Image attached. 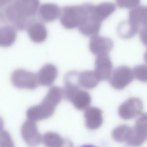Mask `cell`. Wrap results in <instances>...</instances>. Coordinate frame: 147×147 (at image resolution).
Returning <instances> with one entry per match:
<instances>
[{
    "mask_svg": "<svg viewBox=\"0 0 147 147\" xmlns=\"http://www.w3.org/2000/svg\"><path fill=\"white\" fill-rule=\"evenodd\" d=\"M9 2L4 10L5 16L16 30L26 29L34 19L38 11L39 2L36 0H17Z\"/></svg>",
    "mask_w": 147,
    "mask_h": 147,
    "instance_id": "6da1fadb",
    "label": "cell"
},
{
    "mask_svg": "<svg viewBox=\"0 0 147 147\" xmlns=\"http://www.w3.org/2000/svg\"><path fill=\"white\" fill-rule=\"evenodd\" d=\"M63 98V89L56 86L51 87L40 103L27 109V117L35 119L51 115Z\"/></svg>",
    "mask_w": 147,
    "mask_h": 147,
    "instance_id": "7a4b0ae2",
    "label": "cell"
},
{
    "mask_svg": "<svg viewBox=\"0 0 147 147\" xmlns=\"http://www.w3.org/2000/svg\"><path fill=\"white\" fill-rule=\"evenodd\" d=\"M60 21L67 29L78 28L83 25L88 17V13L84 4L81 5H67L61 10Z\"/></svg>",
    "mask_w": 147,
    "mask_h": 147,
    "instance_id": "3957f363",
    "label": "cell"
},
{
    "mask_svg": "<svg viewBox=\"0 0 147 147\" xmlns=\"http://www.w3.org/2000/svg\"><path fill=\"white\" fill-rule=\"evenodd\" d=\"M13 85L20 89L34 90L38 87L36 74L23 69H18L12 73L11 78Z\"/></svg>",
    "mask_w": 147,
    "mask_h": 147,
    "instance_id": "277c9868",
    "label": "cell"
},
{
    "mask_svg": "<svg viewBox=\"0 0 147 147\" xmlns=\"http://www.w3.org/2000/svg\"><path fill=\"white\" fill-rule=\"evenodd\" d=\"M134 76L133 71L128 67L121 65L116 68L109 79L111 85L114 88L121 90L131 83Z\"/></svg>",
    "mask_w": 147,
    "mask_h": 147,
    "instance_id": "5b68a950",
    "label": "cell"
},
{
    "mask_svg": "<svg viewBox=\"0 0 147 147\" xmlns=\"http://www.w3.org/2000/svg\"><path fill=\"white\" fill-rule=\"evenodd\" d=\"M143 104L140 99L136 97L129 98L119 106L118 109L119 115L124 119H129L141 114Z\"/></svg>",
    "mask_w": 147,
    "mask_h": 147,
    "instance_id": "8992f818",
    "label": "cell"
},
{
    "mask_svg": "<svg viewBox=\"0 0 147 147\" xmlns=\"http://www.w3.org/2000/svg\"><path fill=\"white\" fill-rule=\"evenodd\" d=\"M87 8L90 17L95 21L101 22L114 12L116 7L113 3L105 2L96 5L88 3Z\"/></svg>",
    "mask_w": 147,
    "mask_h": 147,
    "instance_id": "52a82bcc",
    "label": "cell"
},
{
    "mask_svg": "<svg viewBox=\"0 0 147 147\" xmlns=\"http://www.w3.org/2000/svg\"><path fill=\"white\" fill-rule=\"evenodd\" d=\"M95 66L94 71L100 81L109 80L113 65L108 54L97 55L95 58Z\"/></svg>",
    "mask_w": 147,
    "mask_h": 147,
    "instance_id": "ba28073f",
    "label": "cell"
},
{
    "mask_svg": "<svg viewBox=\"0 0 147 147\" xmlns=\"http://www.w3.org/2000/svg\"><path fill=\"white\" fill-rule=\"evenodd\" d=\"M113 46V42L111 39L98 35L91 37L89 44L90 51L97 55L108 54L112 50Z\"/></svg>",
    "mask_w": 147,
    "mask_h": 147,
    "instance_id": "9c48e42d",
    "label": "cell"
},
{
    "mask_svg": "<svg viewBox=\"0 0 147 147\" xmlns=\"http://www.w3.org/2000/svg\"><path fill=\"white\" fill-rule=\"evenodd\" d=\"M58 70L53 65L47 63L36 74L38 84L49 86L54 82L57 76Z\"/></svg>",
    "mask_w": 147,
    "mask_h": 147,
    "instance_id": "30bf717a",
    "label": "cell"
},
{
    "mask_svg": "<svg viewBox=\"0 0 147 147\" xmlns=\"http://www.w3.org/2000/svg\"><path fill=\"white\" fill-rule=\"evenodd\" d=\"M26 30L30 39L34 42H42L47 37V32L45 26L36 19L29 24Z\"/></svg>",
    "mask_w": 147,
    "mask_h": 147,
    "instance_id": "8fae6325",
    "label": "cell"
},
{
    "mask_svg": "<svg viewBox=\"0 0 147 147\" xmlns=\"http://www.w3.org/2000/svg\"><path fill=\"white\" fill-rule=\"evenodd\" d=\"M61 9L57 5L51 3L42 4L38 9L40 18L43 21L51 22L60 16Z\"/></svg>",
    "mask_w": 147,
    "mask_h": 147,
    "instance_id": "7c38bea8",
    "label": "cell"
},
{
    "mask_svg": "<svg viewBox=\"0 0 147 147\" xmlns=\"http://www.w3.org/2000/svg\"><path fill=\"white\" fill-rule=\"evenodd\" d=\"M17 37L16 30L9 23L0 24V47L12 45Z\"/></svg>",
    "mask_w": 147,
    "mask_h": 147,
    "instance_id": "4fadbf2b",
    "label": "cell"
},
{
    "mask_svg": "<svg viewBox=\"0 0 147 147\" xmlns=\"http://www.w3.org/2000/svg\"><path fill=\"white\" fill-rule=\"evenodd\" d=\"M100 81L94 71L78 72L77 82L80 86L86 89H92L95 87Z\"/></svg>",
    "mask_w": 147,
    "mask_h": 147,
    "instance_id": "5bb4252c",
    "label": "cell"
},
{
    "mask_svg": "<svg viewBox=\"0 0 147 147\" xmlns=\"http://www.w3.org/2000/svg\"><path fill=\"white\" fill-rule=\"evenodd\" d=\"M129 20L138 26H146L147 24V7L145 6H137L131 10L129 13Z\"/></svg>",
    "mask_w": 147,
    "mask_h": 147,
    "instance_id": "9a60e30c",
    "label": "cell"
},
{
    "mask_svg": "<svg viewBox=\"0 0 147 147\" xmlns=\"http://www.w3.org/2000/svg\"><path fill=\"white\" fill-rule=\"evenodd\" d=\"M91 102L90 94L86 91L80 89L74 95L70 102L78 110H85L89 107Z\"/></svg>",
    "mask_w": 147,
    "mask_h": 147,
    "instance_id": "2e32d148",
    "label": "cell"
},
{
    "mask_svg": "<svg viewBox=\"0 0 147 147\" xmlns=\"http://www.w3.org/2000/svg\"><path fill=\"white\" fill-rule=\"evenodd\" d=\"M101 26V22L93 20L88 14V17L86 22L78 28L82 34L86 36H92L98 34Z\"/></svg>",
    "mask_w": 147,
    "mask_h": 147,
    "instance_id": "e0dca14e",
    "label": "cell"
},
{
    "mask_svg": "<svg viewBox=\"0 0 147 147\" xmlns=\"http://www.w3.org/2000/svg\"><path fill=\"white\" fill-rule=\"evenodd\" d=\"M140 29L138 26L129 20L121 22L118 25L117 32L119 36L123 39H128L134 36Z\"/></svg>",
    "mask_w": 147,
    "mask_h": 147,
    "instance_id": "ac0fdd59",
    "label": "cell"
},
{
    "mask_svg": "<svg viewBox=\"0 0 147 147\" xmlns=\"http://www.w3.org/2000/svg\"><path fill=\"white\" fill-rule=\"evenodd\" d=\"M84 116L87 121L93 124H100L102 118L101 110L94 107H89L85 110Z\"/></svg>",
    "mask_w": 147,
    "mask_h": 147,
    "instance_id": "d6986e66",
    "label": "cell"
},
{
    "mask_svg": "<svg viewBox=\"0 0 147 147\" xmlns=\"http://www.w3.org/2000/svg\"><path fill=\"white\" fill-rule=\"evenodd\" d=\"M147 70L146 66L144 65H140L135 66L132 71L134 77L140 81L146 82Z\"/></svg>",
    "mask_w": 147,
    "mask_h": 147,
    "instance_id": "ffe728a7",
    "label": "cell"
},
{
    "mask_svg": "<svg viewBox=\"0 0 147 147\" xmlns=\"http://www.w3.org/2000/svg\"><path fill=\"white\" fill-rule=\"evenodd\" d=\"M0 147H15L11 136L6 130L0 131Z\"/></svg>",
    "mask_w": 147,
    "mask_h": 147,
    "instance_id": "44dd1931",
    "label": "cell"
},
{
    "mask_svg": "<svg viewBox=\"0 0 147 147\" xmlns=\"http://www.w3.org/2000/svg\"><path fill=\"white\" fill-rule=\"evenodd\" d=\"M139 0H117L116 3L118 6L122 8H134L140 3Z\"/></svg>",
    "mask_w": 147,
    "mask_h": 147,
    "instance_id": "7402d4cb",
    "label": "cell"
},
{
    "mask_svg": "<svg viewBox=\"0 0 147 147\" xmlns=\"http://www.w3.org/2000/svg\"><path fill=\"white\" fill-rule=\"evenodd\" d=\"M141 41L146 45V26L141 27L139 29Z\"/></svg>",
    "mask_w": 147,
    "mask_h": 147,
    "instance_id": "603a6c76",
    "label": "cell"
},
{
    "mask_svg": "<svg viewBox=\"0 0 147 147\" xmlns=\"http://www.w3.org/2000/svg\"><path fill=\"white\" fill-rule=\"evenodd\" d=\"M4 126L3 121L0 116V131L3 130Z\"/></svg>",
    "mask_w": 147,
    "mask_h": 147,
    "instance_id": "cb8c5ba5",
    "label": "cell"
},
{
    "mask_svg": "<svg viewBox=\"0 0 147 147\" xmlns=\"http://www.w3.org/2000/svg\"><path fill=\"white\" fill-rule=\"evenodd\" d=\"M80 147H96V146L91 145H83Z\"/></svg>",
    "mask_w": 147,
    "mask_h": 147,
    "instance_id": "d4e9b609",
    "label": "cell"
}]
</instances>
